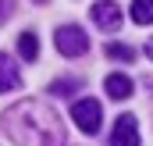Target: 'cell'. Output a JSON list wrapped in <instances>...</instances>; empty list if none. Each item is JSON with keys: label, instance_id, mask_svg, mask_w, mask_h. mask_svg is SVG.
I'll return each instance as SVG.
<instances>
[{"label": "cell", "instance_id": "cell-2", "mask_svg": "<svg viewBox=\"0 0 153 146\" xmlns=\"http://www.w3.org/2000/svg\"><path fill=\"white\" fill-rule=\"evenodd\" d=\"M71 121H75L85 136H96V132H100V121H103V107H100V100H93V96L75 100V104H71Z\"/></svg>", "mask_w": 153, "mask_h": 146}, {"label": "cell", "instance_id": "cell-14", "mask_svg": "<svg viewBox=\"0 0 153 146\" xmlns=\"http://www.w3.org/2000/svg\"><path fill=\"white\" fill-rule=\"evenodd\" d=\"M36 4H46V0H36Z\"/></svg>", "mask_w": 153, "mask_h": 146}, {"label": "cell", "instance_id": "cell-9", "mask_svg": "<svg viewBox=\"0 0 153 146\" xmlns=\"http://www.w3.org/2000/svg\"><path fill=\"white\" fill-rule=\"evenodd\" d=\"M18 54H22L25 61H36V57H39V39H36V32H22V36H18Z\"/></svg>", "mask_w": 153, "mask_h": 146}, {"label": "cell", "instance_id": "cell-7", "mask_svg": "<svg viewBox=\"0 0 153 146\" xmlns=\"http://www.w3.org/2000/svg\"><path fill=\"white\" fill-rule=\"evenodd\" d=\"M18 86H22L18 64H14L7 54H0V93H11V89H18Z\"/></svg>", "mask_w": 153, "mask_h": 146}, {"label": "cell", "instance_id": "cell-3", "mask_svg": "<svg viewBox=\"0 0 153 146\" xmlns=\"http://www.w3.org/2000/svg\"><path fill=\"white\" fill-rule=\"evenodd\" d=\"M57 50L64 54V57H82L85 50H89V36H85V29H78V25H61L57 29Z\"/></svg>", "mask_w": 153, "mask_h": 146}, {"label": "cell", "instance_id": "cell-1", "mask_svg": "<svg viewBox=\"0 0 153 146\" xmlns=\"http://www.w3.org/2000/svg\"><path fill=\"white\" fill-rule=\"evenodd\" d=\"M4 132L14 146H64L57 110L43 100H22L4 110Z\"/></svg>", "mask_w": 153, "mask_h": 146}, {"label": "cell", "instance_id": "cell-11", "mask_svg": "<svg viewBox=\"0 0 153 146\" xmlns=\"http://www.w3.org/2000/svg\"><path fill=\"white\" fill-rule=\"evenodd\" d=\"M75 89H78L75 78H61V82H53V86H50V93H53V96H71Z\"/></svg>", "mask_w": 153, "mask_h": 146}, {"label": "cell", "instance_id": "cell-12", "mask_svg": "<svg viewBox=\"0 0 153 146\" xmlns=\"http://www.w3.org/2000/svg\"><path fill=\"white\" fill-rule=\"evenodd\" d=\"M11 14H14V0H0V25H4Z\"/></svg>", "mask_w": 153, "mask_h": 146}, {"label": "cell", "instance_id": "cell-10", "mask_svg": "<svg viewBox=\"0 0 153 146\" xmlns=\"http://www.w3.org/2000/svg\"><path fill=\"white\" fill-rule=\"evenodd\" d=\"M107 57H114V61H135V46H125V43H107Z\"/></svg>", "mask_w": 153, "mask_h": 146}, {"label": "cell", "instance_id": "cell-6", "mask_svg": "<svg viewBox=\"0 0 153 146\" xmlns=\"http://www.w3.org/2000/svg\"><path fill=\"white\" fill-rule=\"evenodd\" d=\"M103 89H107V96H111V100H128V96L135 93L132 78H128V75H121V72L107 75V78H103Z\"/></svg>", "mask_w": 153, "mask_h": 146}, {"label": "cell", "instance_id": "cell-5", "mask_svg": "<svg viewBox=\"0 0 153 146\" xmlns=\"http://www.w3.org/2000/svg\"><path fill=\"white\" fill-rule=\"evenodd\" d=\"M111 146H139V121H135V114H121L114 121Z\"/></svg>", "mask_w": 153, "mask_h": 146}, {"label": "cell", "instance_id": "cell-8", "mask_svg": "<svg viewBox=\"0 0 153 146\" xmlns=\"http://www.w3.org/2000/svg\"><path fill=\"white\" fill-rule=\"evenodd\" d=\"M128 14L135 25H153V0H132Z\"/></svg>", "mask_w": 153, "mask_h": 146}, {"label": "cell", "instance_id": "cell-4", "mask_svg": "<svg viewBox=\"0 0 153 146\" xmlns=\"http://www.w3.org/2000/svg\"><path fill=\"white\" fill-rule=\"evenodd\" d=\"M93 22L103 32H117L121 29V7H117L114 0H96L93 4Z\"/></svg>", "mask_w": 153, "mask_h": 146}, {"label": "cell", "instance_id": "cell-13", "mask_svg": "<svg viewBox=\"0 0 153 146\" xmlns=\"http://www.w3.org/2000/svg\"><path fill=\"white\" fill-rule=\"evenodd\" d=\"M146 57L153 61V36H150V43H146Z\"/></svg>", "mask_w": 153, "mask_h": 146}]
</instances>
